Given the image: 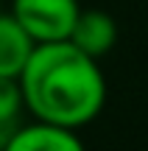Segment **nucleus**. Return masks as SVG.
I'll return each mask as SVG.
<instances>
[{
	"instance_id": "1",
	"label": "nucleus",
	"mask_w": 148,
	"mask_h": 151,
	"mask_svg": "<svg viewBox=\"0 0 148 151\" xmlns=\"http://www.w3.org/2000/svg\"><path fill=\"white\" fill-rule=\"evenodd\" d=\"M17 81L34 120L67 129H81L95 120L106 101L98 59L84 56L67 39L36 42Z\"/></svg>"
},
{
	"instance_id": "2",
	"label": "nucleus",
	"mask_w": 148,
	"mask_h": 151,
	"mask_svg": "<svg viewBox=\"0 0 148 151\" xmlns=\"http://www.w3.org/2000/svg\"><path fill=\"white\" fill-rule=\"evenodd\" d=\"M78 11V0H11L9 14L34 42H61L70 37Z\"/></svg>"
},
{
	"instance_id": "3",
	"label": "nucleus",
	"mask_w": 148,
	"mask_h": 151,
	"mask_svg": "<svg viewBox=\"0 0 148 151\" xmlns=\"http://www.w3.org/2000/svg\"><path fill=\"white\" fill-rule=\"evenodd\" d=\"M67 42L89 59H101L117 42V22H115V17H109L101 9H87V11L81 9L70 28Z\"/></svg>"
},
{
	"instance_id": "4",
	"label": "nucleus",
	"mask_w": 148,
	"mask_h": 151,
	"mask_svg": "<svg viewBox=\"0 0 148 151\" xmlns=\"http://www.w3.org/2000/svg\"><path fill=\"white\" fill-rule=\"evenodd\" d=\"M3 151H84V143L78 140L76 129L34 120L25 126L20 123Z\"/></svg>"
},
{
	"instance_id": "5",
	"label": "nucleus",
	"mask_w": 148,
	"mask_h": 151,
	"mask_svg": "<svg viewBox=\"0 0 148 151\" xmlns=\"http://www.w3.org/2000/svg\"><path fill=\"white\" fill-rule=\"evenodd\" d=\"M34 39L22 31V25L11 14L0 11V76L6 78H20L28 56L34 50Z\"/></svg>"
},
{
	"instance_id": "6",
	"label": "nucleus",
	"mask_w": 148,
	"mask_h": 151,
	"mask_svg": "<svg viewBox=\"0 0 148 151\" xmlns=\"http://www.w3.org/2000/svg\"><path fill=\"white\" fill-rule=\"evenodd\" d=\"M22 109L25 101H22L20 81L0 76V126H20Z\"/></svg>"
},
{
	"instance_id": "7",
	"label": "nucleus",
	"mask_w": 148,
	"mask_h": 151,
	"mask_svg": "<svg viewBox=\"0 0 148 151\" xmlns=\"http://www.w3.org/2000/svg\"><path fill=\"white\" fill-rule=\"evenodd\" d=\"M0 151H3V148H0Z\"/></svg>"
}]
</instances>
